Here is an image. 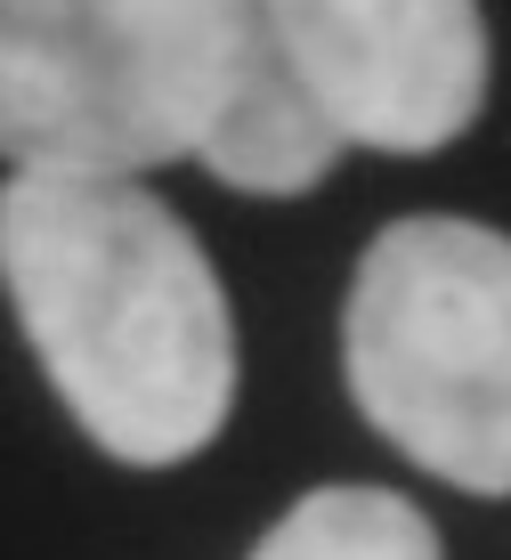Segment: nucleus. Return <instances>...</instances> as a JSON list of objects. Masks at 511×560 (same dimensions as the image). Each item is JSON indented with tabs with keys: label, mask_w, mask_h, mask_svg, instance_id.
<instances>
[{
	"label": "nucleus",
	"mask_w": 511,
	"mask_h": 560,
	"mask_svg": "<svg viewBox=\"0 0 511 560\" xmlns=\"http://www.w3.org/2000/svg\"><path fill=\"white\" fill-rule=\"evenodd\" d=\"M0 284L97 455L171 471L235 415V317L195 228L139 179L9 171Z\"/></svg>",
	"instance_id": "f257e3e1"
},
{
	"label": "nucleus",
	"mask_w": 511,
	"mask_h": 560,
	"mask_svg": "<svg viewBox=\"0 0 511 560\" xmlns=\"http://www.w3.org/2000/svg\"><path fill=\"white\" fill-rule=\"evenodd\" d=\"M244 560H446V552L415 495L341 479V488H309Z\"/></svg>",
	"instance_id": "423d86ee"
},
{
	"label": "nucleus",
	"mask_w": 511,
	"mask_h": 560,
	"mask_svg": "<svg viewBox=\"0 0 511 560\" xmlns=\"http://www.w3.org/2000/svg\"><path fill=\"white\" fill-rule=\"evenodd\" d=\"M260 16L349 147L430 154L487 106L479 0H260Z\"/></svg>",
	"instance_id": "20e7f679"
},
{
	"label": "nucleus",
	"mask_w": 511,
	"mask_h": 560,
	"mask_svg": "<svg viewBox=\"0 0 511 560\" xmlns=\"http://www.w3.org/2000/svg\"><path fill=\"white\" fill-rule=\"evenodd\" d=\"M341 374L415 471L511 495V236L455 211L390 220L349 277Z\"/></svg>",
	"instance_id": "7ed1b4c3"
},
{
	"label": "nucleus",
	"mask_w": 511,
	"mask_h": 560,
	"mask_svg": "<svg viewBox=\"0 0 511 560\" xmlns=\"http://www.w3.org/2000/svg\"><path fill=\"white\" fill-rule=\"evenodd\" d=\"M260 49V0H0V154L97 179L195 163Z\"/></svg>",
	"instance_id": "f03ea898"
},
{
	"label": "nucleus",
	"mask_w": 511,
	"mask_h": 560,
	"mask_svg": "<svg viewBox=\"0 0 511 560\" xmlns=\"http://www.w3.org/2000/svg\"><path fill=\"white\" fill-rule=\"evenodd\" d=\"M341 122L317 106V90L292 73V57L268 33L252 82L235 90V106L220 114V130L204 139L195 163L211 171L220 187H244V196H309L333 163H341Z\"/></svg>",
	"instance_id": "39448f33"
}]
</instances>
